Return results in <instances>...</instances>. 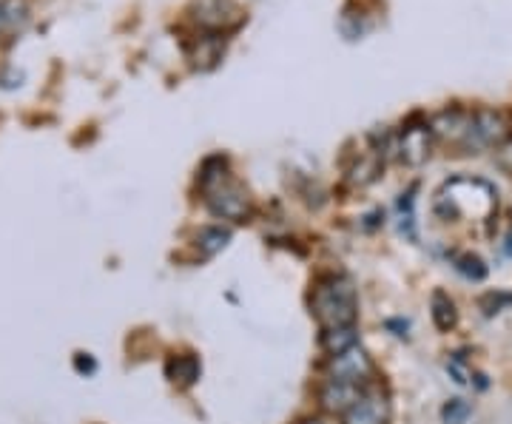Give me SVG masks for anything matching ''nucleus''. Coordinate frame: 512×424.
<instances>
[{
  "label": "nucleus",
  "mask_w": 512,
  "mask_h": 424,
  "mask_svg": "<svg viewBox=\"0 0 512 424\" xmlns=\"http://www.w3.org/2000/svg\"><path fill=\"white\" fill-rule=\"evenodd\" d=\"M200 191L208 211L214 217H220V220L242 225V222H251V217H254V200H251L248 188L228 171L225 157L205 160V166L200 171Z\"/></svg>",
  "instance_id": "1"
},
{
  "label": "nucleus",
  "mask_w": 512,
  "mask_h": 424,
  "mask_svg": "<svg viewBox=\"0 0 512 424\" xmlns=\"http://www.w3.org/2000/svg\"><path fill=\"white\" fill-rule=\"evenodd\" d=\"M311 314L319 331L353 328L359 322V291L345 274H328L313 282Z\"/></svg>",
  "instance_id": "2"
},
{
  "label": "nucleus",
  "mask_w": 512,
  "mask_h": 424,
  "mask_svg": "<svg viewBox=\"0 0 512 424\" xmlns=\"http://www.w3.org/2000/svg\"><path fill=\"white\" fill-rule=\"evenodd\" d=\"M498 208V191L478 177H453L441 185L439 211L444 220H490Z\"/></svg>",
  "instance_id": "3"
},
{
  "label": "nucleus",
  "mask_w": 512,
  "mask_h": 424,
  "mask_svg": "<svg viewBox=\"0 0 512 424\" xmlns=\"http://www.w3.org/2000/svg\"><path fill=\"white\" fill-rule=\"evenodd\" d=\"M376 362L370 359V353L362 345H353L350 351L328 356L325 365V379H336V382H348V385H359V388H370L376 379Z\"/></svg>",
  "instance_id": "4"
},
{
  "label": "nucleus",
  "mask_w": 512,
  "mask_h": 424,
  "mask_svg": "<svg viewBox=\"0 0 512 424\" xmlns=\"http://www.w3.org/2000/svg\"><path fill=\"white\" fill-rule=\"evenodd\" d=\"M194 20L200 23V29H205V32L225 35V32L242 26L245 12L239 9L234 0H197L194 3Z\"/></svg>",
  "instance_id": "5"
},
{
  "label": "nucleus",
  "mask_w": 512,
  "mask_h": 424,
  "mask_svg": "<svg viewBox=\"0 0 512 424\" xmlns=\"http://www.w3.org/2000/svg\"><path fill=\"white\" fill-rule=\"evenodd\" d=\"M390 416H393L390 396L379 382H373L362 393V399L342 416V424H390Z\"/></svg>",
  "instance_id": "6"
},
{
  "label": "nucleus",
  "mask_w": 512,
  "mask_h": 424,
  "mask_svg": "<svg viewBox=\"0 0 512 424\" xmlns=\"http://www.w3.org/2000/svg\"><path fill=\"white\" fill-rule=\"evenodd\" d=\"M433 140H436V134L427 123L407 126L402 131V137H399V146H396L399 148V160L410 168L424 166L430 160V154H433Z\"/></svg>",
  "instance_id": "7"
},
{
  "label": "nucleus",
  "mask_w": 512,
  "mask_h": 424,
  "mask_svg": "<svg viewBox=\"0 0 512 424\" xmlns=\"http://www.w3.org/2000/svg\"><path fill=\"white\" fill-rule=\"evenodd\" d=\"M367 388H359V385H348V382H336V379H325L319 390H316V402L322 407L325 416H345L350 407L356 405L362 399V393Z\"/></svg>",
  "instance_id": "8"
},
{
  "label": "nucleus",
  "mask_w": 512,
  "mask_h": 424,
  "mask_svg": "<svg viewBox=\"0 0 512 424\" xmlns=\"http://www.w3.org/2000/svg\"><path fill=\"white\" fill-rule=\"evenodd\" d=\"M507 137H510V120L501 111H473V143L476 146H504Z\"/></svg>",
  "instance_id": "9"
},
{
  "label": "nucleus",
  "mask_w": 512,
  "mask_h": 424,
  "mask_svg": "<svg viewBox=\"0 0 512 424\" xmlns=\"http://www.w3.org/2000/svg\"><path fill=\"white\" fill-rule=\"evenodd\" d=\"M222 55H225V37L214 35V32H205L188 46V60L197 72H211L222 60Z\"/></svg>",
  "instance_id": "10"
},
{
  "label": "nucleus",
  "mask_w": 512,
  "mask_h": 424,
  "mask_svg": "<svg viewBox=\"0 0 512 424\" xmlns=\"http://www.w3.org/2000/svg\"><path fill=\"white\" fill-rule=\"evenodd\" d=\"M165 373H168V379H171L174 385H180V388H191V385H197V379H200L202 365L194 353H183V356L168 359Z\"/></svg>",
  "instance_id": "11"
},
{
  "label": "nucleus",
  "mask_w": 512,
  "mask_h": 424,
  "mask_svg": "<svg viewBox=\"0 0 512 424\" xmlns=\"http://www.w3.org/2000/svg\"><path fill=\"white\" fill-rule=\"evenodd\" d=\"M430 314H433V325L441 333H450L458 325L456 302L444 291H433V296H430Z\"/></svg>",
  "instance_id": "12"
},
{
  "label": "nucleus",
  "mask_w": 512,
  "mask_h": 424,
  "mask_svg": "<svg viewBox=\"0 0 512 424\" xmlns=\"http://www.w3.org/2000/svg\"><path fill=\"white\" fill-rule=\"evenodd\" d=\"M228 242H231V231H228V228H222V225H208V228L197 231L194 248L200 251L202 259H211L217 257Z\"/></svg>",
  "instance_id": "13"
},
{
  "label": "nucleus",
  "mask_w": 512,
  "mask_h": 424,
  "mask_svg": "<svg viewBox=\"0 0 512 424\" xmlns=\"http://www.w3.org/2000/svg\"><path fill=\"white\" fill-rule=\"evenodd\" d=\"M319 345H322V351L328 353V356H336V353L350 351L353 345H359V328L353 325V328L322 331V336H319Z\"/></svg>",
  "instance_id": "14"
},
{
  "label": "nucleus",
  "mask_w": 512,
  "mask_h": 424,
  "mask_svg": "<svg viewBox=\"0 0 512 424\" xmlns=\"http://www.w3.org/2000/svg\"><path fill=\"white\" fill-rule=\"evenodd\" d=\"M473 416V405L467 399H450L441 407V422L444 424H467Z\"/></svg>",
  "instance_id": "15"
},
{
  "label": "nucleus",
  "mask_w": 512,
  "mask_h": 424,
  "mask_svg": "<svg viewBox=\"0 0 512 424\" xmlns=\"http://www.w3.org/2000/svg\"><path fill=\"white\" fill-rule=\"evenodd\" d=\"M456 271L461 277L473 279V282H481V279L487 277V265L476 254H461V257H456Z\"/></svg>",
  "instance_id": "16"
},
{
  "label": "nucleus",
  "mask_w": 512,
  "mask_h": 424,
  "mask_svg": "<svg viewBox=\"0 0 512 424\" xmlns=\"http://www.w3.org/2000/svg\"><path fill=\"white\" fill-rule=\"evenodd\" d=\"M481 302H487V305L493 302V308H487L484 314L495 316V314H501L504 302H510V305H512V294H487V296H484V299H481Z\"/></svg>",
  "instance_id": "17"
},
{
  "label": "nucleus",
  "mask_w": 512,
  "mask_h": 424,
  "mask_svg": "<svg viewBox=\"0 0 512 424\" xmlns=\"http://www.w3.org/2000/svg\"><path fill=\"white\" fill-rule=\"evenodd\" d=\"M447 370H450V376H453V379H456L458 385H467V379H470V373H467V368H464V362H461V359H453V362H450V365H447Z\"/></svg>",
  "instance_id": "18"
},
{
  "label": "nucleus",
  "mask_w": 512,
  "mask_h": 424,
  "mask_svg": "<svg viewBox=\"0 0 512 424\" xmlns=\"http://www.w3.org/2000/svg\"><path fill=\"white\" fill-rule=\"evenodd\" d=\"M74 368L80 370V373H94V370H97V362H94L89 353H77V356H74Z\"/></svg>",
  "instance_id": "19"
},
{
  "label": "nucleus",
  "mask_w": 512,
  "mask_h": 424,
  "mask_svg": "<svg viewBox=\"0 0 512 424\" xmlns=\"http://www.w3.org/2000/svg\"><path fill=\"white\" fill-rule=\"evenodd\" d=\"M384 325H387L390 331H396L399 339H407V328H410V322H404V319H387Z\"/></svg>",
  "instance_id": "20"
},
{
  "label": "nucleus",
  "mask_w": 512,
  "mask_h": 424,
  "mask_svg": "<svg viewBox=\"0 0 512 424\" xmlns=\"http://www.w3.org/2000/svg\"><path fill=\"white\" fill-rule=\"evenodd\" d=\"M299 424H333L328 416H311V419H302Z\"/></svg>",
  "instance_id": "21"
},
{
  "label": "nucleus",
  "mask_w": 512,
  "mask_h": 424,
  "mask_svg": "<svg viewBox=\"0 0 512 424\" xmlns=\"http://www.w3.org/2000/svg\"><path fill=\"white\" fill-rule=\"evenodd\" d=\"M504 254H507V257H512V225H510V234L504 237Z\"/></svg>",
  "instance_id": "22"
}]
</instances>
